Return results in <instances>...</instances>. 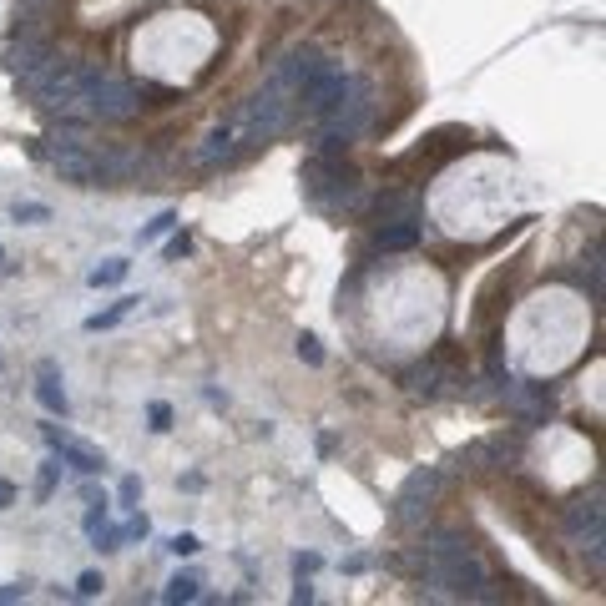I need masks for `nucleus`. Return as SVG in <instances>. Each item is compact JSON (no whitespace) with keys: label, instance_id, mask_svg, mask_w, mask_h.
Instances as JSON below:
<instances>
[{"label":"nucleus","instance_id":"obj_1","mask_svg":"<svg viewBox=\"0 0 606 606\" xmlns=\"http://www.w3.org/2000/svg\"><path fill=\"white\" fill-rule=\"evenodd\" d=\"M51 157V167L61 172L66 182H76V187H96L101 182V167H96V152H81L76 142H66V147H56V152H46Z\"/></svg>","mask_w":606,"mask_h":606},{"label":"nucleus","instance_id":"obj_2","mask_svg":"<svg viewBox=\"0 0 606 606\" xmlns=\"http://www.w3.org/2000/svg\"><path fill=\"white\" fill-rule=\"evenodd\" d=\"M46 445L61 454V465H71V470H81V475H96V470H106V454H96V450H86V445H76L66 429H56V424H46Z\"/></svg>","mask_w":606,"mask_h":606},{"label":"nucleus","instance_id":"obj_3","mask_svg":"<svg viewBox=\"0 0 606 606\" xmlns=\"http://www.w3.org/2000/svg\"><path fill=\"white\" fill-rule=\"evenodd\" d=\"M566 531L571 535H586V546H596L601 540V501H581L566 510Z\"/></svg>","mask_w":606,"mask_h":606},{"label":"nucleus","instance_id":"obj_4","mask_svg":"<svg viewBox=\"0 0 606 606\" xmlns=\"http://www.w3.org/2000/svg\"><path fill=\"white\" fill-rule=\"evenodd\" d=\"M36 399L51 409V415H66L71 399H66V389L56 384V364H40V384H36Z\"/></svg>","mask_w":606,"mask_h":606},{"label":"nucleus","instance_id":"obj_5","mask_svg":"<svg viewBox=\"0 0 606 606\" xmlns=\"http://www.w3.org/2000/svg\"><path fill=\"white\" fill-rule=\"evenodd\" d=\"M374 243H379L384 253H404V248H415V243H420V223H415V218H404V223H394V228H379Z\"/></svg>","mask_w":606,"mask_h":606},{"label":"nucleus","instance_id":"obj_6","mask_svg":"<svg viewBox=\"0 0 606 606\" xmlns=\"http://www.w3.org/2000/svg\"><path fill=\"white\" fill-rule=\"evenodd\" d=\"M137 303H142V298H117L112 309H101V313H91V318H86V329H91V334H101V329H117V323H121L126 313H132Z\"/></svg>","mask_w":606,"mask_h":606},{"label":"nucleus","instance_id":"obj_7","mask_svg":"<svg viewBox=\"0 0 606 606\" xmlns=\"http://www.w3.org/2000/svg\"><path fill=\"white\" fill-rule=\"evenodd\" d=\"M126 273H132V263H126V258H106L101 268H91V288H117Z\"/></svg>","mask_w":606,"mask_h":606},{"label":"nucleus","instance_id":"obj_8","mask_svg":"<svg viewBox=\"0 0 606 606\" xmlns=\"http://www.w3.org/2000/svg\"><path fill=\"white\" fill-rule=\"evenodd\" d=\"M198 586H202V581L192 576V571H182V576H172V581H167L162 601H198Z\"/></svg>","mask_w":606,"mask_h":606},{"label":"nucleus","instance_id":"obj_9","mask_svg":"<svg viewBox=\"0 0 606 606\" xmlns=\"http://www.w3.org/2000/svg\"><path fill=\"white\" fill-rule=\"evenodd\" d=\"M409 389H415V394H435V389H440V364L415 369V374H409Z\"/></svg>","mask_w":606,"mask_h":606},{"label":"nucleus","instance_id":"obj_10","mask_svg":"<svg viewBox=\"0 0 606 606\" xmlns=\"http://www.w3.org/2000/svg\"><path fill=\"white\" fill-rule=\"evenodd\" d=\"M56 480H61V460H46V465H40V480H36V501H40V505L51 501Z\"/></svg>","mask_w":606,"mask_h":606},{"label":"nucleus","instance_id":"obj_11","mask_svg":"<svg viewBox=\"0 0 606 606\" xmlns=\"http://www.w3.org/2000/svg\"><path fill=\"white\" fill-rule=\"evenodd\" d=\"M167 228H177V212H157V218H152V223L137 232V243H157V237H162Z\"/></svg>","mask_w":606,"mask_h":606},{"label":"nucleus","instance_id":"obj_12","mask_svg":"<svg viewBox=\"0 0 606 606\" xmlns=\"http://www.w3.org/2000/svg\"><path fill=\"white\" fill-rule=\"evenodd\" d=\"M15 223H51L46 202H15Z\"/></svg>","mask_w":606,"mask_h":606},{"label":"nucleus","instance_id":"obj_13","mask_svg":"<svg viewBox=\"0 0 606 606\" xmlns=\"http://www.w3.org/2000/svg\"><path fill=\"white\" fill-rule=\"evenodd\" d=\"M147 420H152V429H157V435H167V429H172V404L152 399V404H147Z\"/></svg>","mask_w":606,"mask_h":606},{"label":"nucleus","instance_id":"obj_14","mask_svg":"<svg viewBox=\"0 0 606 606\" xmlns=\"http://www.w3.org/2000/svg\"><path fill=\"white\" fill-rule=\"evenodd\" d=\"M298 359H303V364H323V343H318L313 334H303V339H298Z\"/></svg>","mask_w":606,"mask_h":606},{"label":"nucleus","instance_id":"obj_15","mask_svg":"<svg viewBox=\"0 0 606 606\" xmlns=\"http://www.w3.org/2000/svg\"><path fill=\"white\" fill-rule=\"evenodd\" d=\"M167 546H172V551H177V556H198V551H202V540H198V535H187V531H182V535H172V540H167Z\"/></svg>","mask_w":606,"mask_h":606},{"label":"nucleus","instance_id":"obj_16","mask_svg":"<svg viewBox=\"0 0 606 606\" xmlns=\"http://www.w3.org/2000/svg\"><path fill=\"white\" fill-rule=\"evenodd\" d=\"M117 495H121V505H137V501H142V480H137V475H126Z\"/></svg>","mask_w":606,"mask_h":606},{"label":"nucleus","instance_id":"obj_17","mask_svg":"<svg viewBox=\"0 0 606 606\" xmlns=\"http://www.w3.org/2000/svg\"><path fill=\"white\" fill-rule=\"evenodd\" d=\"M121 540H126V535H121L117 526H112V531H96V551H121Z\"/></svg>","mask_w":606,"mask_h":606},{"label":"nucleus","instance_id":"obj_18","mask_svg":"<svg viewBox=\"0 0 606 606\" xmlns=\"http://www.w3.org/2000/svg\"><path fill=\"white\" fill-rule=\"evenodd\" d=\"M101 586H106V581H101V576H96V571H86V576H81V581H76V596H96V591H101Z\"/></svg>","mask_w":606,"mask_h":606},{"label":"nucleus","instance_id":"obj_19","mask_svg":"<svg viewBox=\"0 0 606 606\" xmlns=\"http://www.w3.org/2000/svg\"><path fill=\"white\" fill-rule=\"evenodd\" d=\"M101 526H106V495H101L91 510H86V531H101Z\"/></svg>","mask_w":606,"mask_h":606},{"label":"nucleus","instance_id":"obj_20","mask_svg":"<svg viewBox=\"0 0 606 606\" xmlns=\"http://www.w3.org/2000/svg\"><path fill=\"white\" fill-rule=\"evenodd\" d=\"M162 253H167V258H187V253H192V237H187V232H177V237H172V243H167Z\"/></svg>","mask_w":606,"mask_h":606},{"label":"nucleus","instance_id":"obj_21","mask_svg":"<svg viewBox=\"0 0 606 606\" xmlns=\"http://www.w3.org/2000/svg\"><path fill=\"white\" fill-rule=\"evenodd\" d=\"M318 566H323V561H318L313 551H303V556H293V571H298V576H309V571H318Z\"/></svg>","mask_w":606,"mask_h":606},{"label":"nucleus","instance_id":"obj_22","mask_svg":"<svg viewBox=\"0 0 606 606\" xmlns=\"http://www.w3.org/2000/svg\"><path fill=\"white\" fill-rule=\"evenodd\" d=\"M31 581H20V586H0V601H15V596H26Z\"/></svg>","mask_w":606,"mask_h":606},{"label":"nucleus","instance_id":"obj_23","mask_svg":"<svg viewBox=\"0 0 606 606\" xmlns=\"http://www.w3.org/2000/svg\"><path fill=\"white\" fill-rule=\"evenodd\" d=\"M10 501H15V485H10V480H0V510H6Z\"/></svg>","mask_w":606,"mask_h":606}]
</instances>
